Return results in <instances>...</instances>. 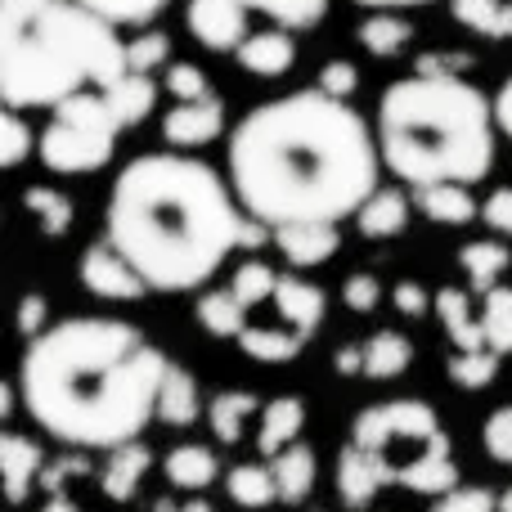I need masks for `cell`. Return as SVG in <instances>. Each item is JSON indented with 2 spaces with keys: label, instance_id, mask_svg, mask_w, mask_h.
Wrapping results in <instances>:
<instances>
[{
  "label": "cell",
  "instance_id": "cell-1",
  "mask_svg": "<svg viewBox=\"0 0 512 512\" xmlns=\"http://www.w3.org/2000/svg\"><path fill=\"white\" fill-rule=\"evenodd\" d=\"M378 135L346 99L324 90L270 99L230 135V185L270 230L355 216L378 194Z\"/></svg>",
  "mask_w": 512,
  "mask_h": 512
},
{
  "label": "cell",
  "instance_id": "cell-2",
  "mask_svg": "<svg viewBox=\"0 0 512 512\" xmlns=\"http://www.w3.org/2000/svg\"><path fill=\"white\" fill-rule=\"evenodd\" d=\"M171 360L126 319L81 315L32 337L18 396L41 432L77 450H117L158 418Z\"/></svg>",
  "mask_w": 512,
  "mask_h": 512
},
{
  "label": "cell",
  "instance_id": "cell-3",
  "mask_svg": "<svg viewBox=\"0 0 512 512\" xmlns=\"http://www.w3.org/2000/svg\"><path fill=\"white\" fill-rule=\"evenodd\" d=\"M248 212L207 162L185 153H144L126 162L108 194V243L144 274L153 292L207 283L243 248Z\"/></svg>",
  "mask_w": 512,
  "mask_h": 512
},
{
  "label": "cell",
  "instance_id": "cell-4",
  "mask_svg": "<svg viewBox=\"0 0 512 512\" xmlns=\"http://www.w3.org/2000/svg\"><path fill=\"white\" fill-rule=\"evenodd\" d=\"M131 72L108 18L77 0H0L5 108H59L81 90H113Z\"/></svg>",
  "mask_w": 512,
  "mask_h": 512
},
{
  "label": "cell",
  "instance_id": "cell-5",
  "mask_svg": "<svg viewBox=\"0 0 512 512\" xmlns=\"http://www.w3.org/2000/svg\"><path fill=\"white\" fill-rule=\"evenodd\" d=\"M495 104L463 77H405L378 99V153L405 185H472L495 162Z\"/></svg>",
  "mask_w": 512,
  "mask_h": 512
},
{
  "label": "cell",
  "instance_id": "cell-6",
  "mask_svg": "<svg viewBox=\"0 0 512 512\" xmlns=\"http://www.w3.org/2000/svg\"><path fill=\"white\" fill-rule=\"evenodd\" d=\"M441 418L423 400H387V405L364 409L351 423V445L373 454H387L391 445H432L441 436Z\"/></svg>",
  "mask_w": 512,
  "mask_h": 512
},
{
  "label": "cell",
  "instance_id": "cell-7",
  "mask_svg": "<svg viewBox=\"0 0 512 512\" xmlns=\"http://www.w3.org/2000/svg\"><path fill=\"white\" fill-rule=\"evenodd\" d=\"M117 149V131H104V126H81L68 122V117H54L50 126L36 140V153L50 171L59 176H86V171H99Z\"/></svg>",
  "mask_w": 512,
  "mask_h": 512
},
{
  "label": "cell",
  "instance_id": "cell-8",
  "mask_svg": "<svg viewBox=\"0 0 512 512\" xmlns=\"http://www.w3.org/2000/svg\"><path fill=\"white\" fill-rule=\"evenodd\" d=\"M396 486V463L387 454L360 450V445H346L342 459H337V495L351 512L369 508L378 499V490Z\"/></svg>",
  "mask_w": 512,
  "mask_h": 512
},
{
  "label": "cell",
  "instance_id": "cell-9",
  "mask_svg": "<svg viewBox=\"0 0 512 512\" xmlns=\"http://www.w3.org/2000/svg\"><path fill=\"white\" fill-rule=\"evenodd\" d=\"M189 32L203 50L239 54L248 41V5L243 0H189Z\"/></svg>",
  "mask_w": 512,
  "mask_h": 512
},
{
  "label": "cell",
  "instance_id": "cell-10",
  "mask_svg": "<svg viewBox=\"0 0 512 512\" xmlns=\"http://www.w3.org/2000/svg\"><path fill=\"white\" fill-rule=\"evenodd\" d=\"M81 283L104 301H135V297L149 292L144 274L135 270L113 243H95V248H86V256H81Z\"/></svg>",
  "mask_w": 512,
  "mask_h": 512
},
{
  "label": "cell",
  "instance_id": "cell-11",
  "mask_svg": "<svg viewBox=\"0 0 512 512\" xmlns=\"http://www.w3.org/2000/svg\"><path fill=\"white\" fill-rule=\"evenodd\" d=\"M225 131V104L216 95L194 99V104H176L162 117V140L171 149H203Z\"/></svg>",
  "mask_w": 512,
  "mask_h": 512
},
{
  "label": "cell",
  "instance_id": "cell-12",
  "mask_svg": "<svg viewBox=\"0 0 512 512\" xmlns=\"http://www.w3.org/2000/svg\"><path fill=\"white\" fill-rule=\"evenodd\" d=\"M396 486L418 490V495H450V490L459 486V472H454V459H450V436L441 432L432 445H423L414 459H400L396 463Z\"/></svg>",
  "mask_w": 512,
  "mask_h": 512
},
{
  "label": "cell",
  "instance_id": "cell-13",
  "mask_svg": "<svg viewBox=\"0 0 512 512\" xmlns=\"http://www.w3.org/2000/svg\"><path fill=\"white\" fill-rule=\"evenodd\" d=\"M0 472H5V495L9 504H23L27 490L41 486V472H45V454L36 441L18 432H5L0 436Z\"/></svg>",
  "mask_w": 512,
  "mask_h": 512
},
{
  "label": "cell",
  "instance_id": "cell-14",
  "mask_svg": "<svg viewBox=\"0 0 512 512\" xmlns=\"http://www.w3.org/2000/svg\"><path fill=\"white\" fill-rule=\"evenodd\" d=\"M274 243L288 256V265L310 270V265H324L328 256L342 248V234H337V225L306 221V225H283V230H274Z\"/></svg>",
  "mask_w": 512,
  "mask_h": 512
},
{
  "label": "cell",
  "instance_id": "cell-15",
  "mask_svg": "<svg viewBox=\"0 0 512 512\" xmlns=\"http://www.w3.org/2000/svg\"><path fill=\"white\" fill-rule=\"evenodd\" d=\"M301 427H306V405L301 396H274L270 405L261 409V432H256V450L265 459H279L288 445H297Z\"/></svg>",
  "mask_w": 512,
  "mask_h": 512
},
{
  "label": "cell",
  "instance_id": "cell-16",
  "mask_svg": "<svg viewBox=\"0 0 512 512\" xmlns=\"http://www.w3.org/2000/svg\"><path fill=\"white\" fill-rule=\"evenodd\" d=\"M274 306L279 315L297 328L301 337L315 333V324L324 319L328 301H324V288H315L310 279H297V274H279V288H274Z\"/></svg>",
  "mask_w": 512,
  "mask_h": 512
},
{
  "label": "cell",
  "instance_id": "cell-17",
  "mask_svg": "<svg viewBox=\"0 0 512 512\" xmlns=\"http://www.w3.org/2000/svg\"><path fill=\"white\" fill-rule=\"evenodd\" d=\"M234 59L252 72V77H283V72L297 63V41L288 32H252L239 45Z\"/></svg>",
  "mask_w": 512,
  "mask_h": 512
},
{
  "label": "cell",
  "instance_id": "cell-18",
  "mask_svg": "<svg viewBox=\"0 0 512 512\" xmlns=\"http://www.w3.org/2000/svg\"><path fill=\"white\" fill-rule=\"evenodd\" d=\"M149 463L153 459L140 441L117 445V450H108V463H104V472H99V490H104L108 499H117V504H126V499H135V490H140Z\"/></svg>",
  "mask_w": 512,
  "mask_h": 512
},
{
  "label": "cell",
  "instance_id": "cell-19",
  "mask_svg": "<svg viewBox=\"0 0 512 512\" xmlns=\"http://www.w3.org/2000/svg\"><path fill=\"white\" fill-rule=\"evenodd\" d=\"M436 315H441L445 333H450V342L459 346V351H481L486 346V328H481V315L472 310L468 292L463 288H441L436 292Z\"/></svg>",
  "mask_w": 512,
  "mask_h": 512
},
{
  "label": "cell",
  "instance_id": "cell-20",
  "mask_svg": "<svg viewBox=\"0 0 512 512\" xmlns=\"http://www.w3.org/2000/svg\"><path fill=\"white\" fill-rule=\"evenodd\" d=\"M355 225H360L364 239H396L409 225V203L400 189H378L369 203L355 212Z\"/></svg>",
  "mask_w": 512,
  "mask_h": 512
},
{
  "label": "cell",
  "instance_id": "cell-21",
  "mask_svg": "<svg viewBox=\"0 0 512 512\" xmlns=\"http://www.w3.org/2000/svg\"><path fill=\"white\" fill-rule=\"evenodd\" d=\"M158 418L167 427H194L198 423V378L180 364H171L158 391Z\"/></svg>",
  "mask_w": 512,
  "mask_h": 512
},
{
  "label": "cell",
  "instance_id": "cell-22",
  "mask_svg": "<svg viewBox=\"0 0 512 512\" xmlns=\"http://www.w3.org/2000/svg\"><path fill=\"white\" fill-rule=\"evenodd\" d=\"M414 364V342H409L405 333H391V328H382V333H373L369 342H364V373L369 378H400V373Z\"/></svg>",
  "mask_w": 512,
  "mask_h": 512
},
{
  "label": "cell",
  "instance_id": "cell-23",
  "mask_svg": "<svg viewBox=\"0 0 512 512\" xmlns=\"http://www.w3.org/2000/svg\"><path fill=\"white\" fill-rule=\"evenodd\" d=\"M104 95H108V104H113L117 122L135 126L153 113V104H158V81H153L149 72H126V77L117 81L113 90H104Z\"/></svg>",
  "mask_w": 512,
  "mask_h": 512
},
{
  "label": "cell",
  "instance_id": "cell-24",
  "mask_svg": "<svg viewBox=\"0 0 512 512\" xmlns=\"http://www.w3.org/2000/svg\"><path fill=\"white\" fill-rule=\"evenodd\" d=\"M225 490H230V499L239 508H270L279 499V481H274L270 463H239V468H230Z\"/></svg>",
  "mask_w": 512,
  "mask_h": 512
},
{
  "label": "cell",
  "instance_id": "cell-25",
  "mask_svg": "<svg viewBox=\"0 0 512 512\" xmlns=\"http://www.w3.org/2000/svg\"><path fill=\"white\" fill-rule=\"evenodd\" d=\"M274 481H279V499L283 504H301L315 490V454L306 445H288L279 459H270Z\"/></svg>",
  "mask_w": 512,
  "mask_h": 512
},
{
  "label": "cell",
  "instance_id": "cell-26",
  "mask_svg": "<svg viewBox=\"0 0 512 512\" xmlns=\"http://www.w3.org/2000/svg\"><path fill=\"white\" fill-rule=\"evenodd\" d=\"M167 481L180 490H203L216 481V472H221V463H216V454L207 450V445H180V450L167 454Z\"/></svg>",
  "mask_w": 512,
  "mask_h": 512
},
{
  "label": "cell",
  "instance_id": "cell-27",
  "mask_svg": "<svg viewBox=\"0 0 512 512\" xmlns=\"http://www.w3.org/2000/svg\"><path fill=\"white\" fill-rule=\"evenodd\" d=\"M239 346H243V355H252V360H261V364H288L301 355L306 337H301L297 328H243Z\"/></svg>",
  "mask_w": 512,
  "mask_h": 512
},
{
  "label": "cell",
  "instance_id": "cell-28",
  "mask_svg": "<svg viewBox=\"0 0 512 512\" xmlns=\"http://www.w3.org/2000/svg\"><path fill=\"white\" fill-rule=\"evenodd\" d=\"M418 207H423L432 221H441V225H468V221H477V198L468 194L463 185H427V189H418Z\"/></svg>",
  "mask_w": 512,
  "mask_h": 512
},
{
  "label": "cell",
  "instance_id": "cell-29",
  "mask_svg": "<svg viewBox=\"0 0 512 512\" xmlns=\"http://www.w3.org/2000/svg\"><path fill=\"white\" fill-rule=\"evenodd\" d=\"M450 9L463 27L490 36V41L512 36V0H450Z\"/></svg>",
  "mask_w": 512,
  "mask_h": 512
},
{
  "label": "cell",
  "instance_id": "cell-30",
  "mask_svg": "<svg viewBox=\"0 0 512 512\" xmlns=\"http://www.w3.org/2000/svg\"><path fill=\"white\" fill-rule=\"evenodd\" d=\"M459 265L468 270L472 288L490 292V288H499V274L512 265V252L504 248V243H495V239H481V243H468V248L459 252Z\"/></svg>",
  "mask_w": 512,
  "mask_h": 512
},
{
  "label": "cell",
  "instance_id": "cell-31",
  "mask_svg": "<svg viewBox=\"0 0 512 512\" xmlns=\"http://www.w3.org/2000/svg\"><path fill=\"white\" fill-rule=\"evenodd\" d=\"M409 36H414L409 18L391 14V9H378V14H369V18L360 23V45H364L369 54H378V59H391V54H400Z\"/></svg>",
  "mask_w": 512,
  "mask_h": 512
},
{
  "label": "cell",
  "instance_id": "cell-32",
  "mask_svg": "<svg viewBox=\"0 0 512 512\" xmlns=\"http://www.w3.org/2000/svg\"><path fill=\"white\" fill-rule=\"evenodd\" d=\"M256 414V396L252 391H225V396L212 400V409H207V423H212V432L221 436V445H239L243 441V423Z\"/></svg>",
  "mask_w": 512,
  "mask_h": 512
},
{
  "label": "cell",
  "instance_id": "cell-33",
  "mask_svg": "<svg viewBox=\"0 0 512 512\" xmlns=\"http://www.w3.org/2000/svg\"><path fill=\"white\" fill-rule=\"evenodd\" d=\"M243 310L248 306H243L230 288H216L198 301V324H203L212 337H234V342H239V333L248 328L243 324Z\"/></svg>",
  "mask_w": 512,
  "mask_h": 512
},
{
  "label": "cell",
  "instance_id": "cell-34",
  "mask_svg": "<svg viewBox=\"0 0 512 512\" xmlns=\"http://www.w3.org/2000/svg\"><path fill=\"white\" fill-rule=\"evenodd\" d=\"M23 207L36 216V225H41L50 239H63V234L72 230V198L59 194V189H45V185L27 189V194H23Z\"/></svg>",
  "mask_w": 512,
  "mask_h": 512
},
{
  "label": "cell",
  "instance_id": "cell-35",
  "mask_svg": "<svg viewBox=\"0 0 512 512\" xmlns=\"http://www.w3.org/2000/svg\"><path fill=\"white\" fill-rule=\"evenodd\" d=\"M481 328L495 355H512V288H490L481 301Z\"/></svg>",
  "mask_w": 512,
  "mask_h": 512
},
{
  "label": "cell",
  "instance_id": "cell-36",
  "mask_svg": "<svg viewBox=\"0 0 512 512\" xmlns=\"http://www.w3.org/2000/svg\"><path fill=\"white\" fill-rule=\"evenodd\" d=\"M499 360H504V355H495L490 346H481V351H454L450 355L454 387H468V391L490 387V382H495V373H499Z\"/></svg>",
  "mask_w": 512,
  "mask_h": 512
},
{
  "label": "cell",
  "instance_id": "cell-37",
  "mask_svg": "<svg viewBox=\"0 0 512 512\" xmlns=\"http://www.w3.org/2000/svg\"><path fill=\"white\" fill-rule=\"evenodd\" d=\"M243 5L274 18V23H283L288 32H297V27H315L324 18L328 0H243Z\"/></svg>",
  "mask_w": 512,
  "mask_h": 512
},
{
  "label": "cell",
  "instance_id": "cell-38",
  "mask_svg": "<svg viewBox=\"0 0 512 512\" xmlns=\"http://www.w3.org/2000/svg\"><path fill=\"white\" fill-rule=\"evenodd\" d=\"M274 288H279V274H274L270 265H261V261H243L239 270H234V279H230V292L243 301V306H256V301L274 297Z\"/></svg>",
  "mask_w": 512,
  "mask_h": 512
},
{
  "label": "cell",
  "instance_id": "cell-39",
  "mask_svg": "<svg viewBox=\"0 0 512 512\" xmlns=\"http://www.w3.org/2000/svg\"><path fill=\"white\" fill-rule=\"evenodd\" d=\"M77 5H86L90 14L122 27V23H149V18H158L167 0H77Z\"/></svg>",
  "mask_w": 512,
  "mask_h": 512
},
{
  "label": "cell",
  "instance_id": "cell-40",
  "mask_svg": "<svg viewBox=\"0 0 512 512\" xmlns=\"http://www.w3.org/2000/svg\"><path fill=\"white\" fill-rule=\"evenodd\" d=\"M0 131H5V144H0V162H5V167H18V162H23L27 153L36 149L32 126L23 122V113H18V108H5V113H0Z\"/></svg>",
  "mask_w": 512,
  "mask_h": 512
},
{
  "label": "cell",
  "instance_id": "cell-41",
  "mask_svg": "<svg viewBox=\"0 0 512 512\" xmlns=\"http://www.w3.org/2000/svg\"><path fill=\"white\" fill-rule=\"evenodd\" d=\"M167 54H171V41L162 32H144V36H135V41H126V63H131V72L162 68Z\"/></svg>",
  "mask_w": 512,
  "mask_h": 512
},
{
  "label": "cell",
  "instance_id": "cell-42",
  "mask_svg": "<svg viewBox=\"0 0 512 512\" xmlns=\"http://www.w3.org/2000/svg\"><path fill=\"white\" fill-rule=\"evenodd\" d=\"M432 512H499V499L486 486H454L450 495H436Z\"/></svg>",
  "mask_w": 512,
  "mask_h": 512
},
{
  "label": "cell",
  "instance_id": "cell-43",
  "mask_svg": "<svg viewBox=\"0 0 512 512\" xmlns=\"http://www.w3.org/2000/svg\"><path fill=\"white\" fill-rule=\"evenodd\" d=\"M167 90L176 95V104H194V99L212 95V90H207L203 68H194V63H171L167 68Z\"/></svg>",
  "mask_w": 512,
  "mask_h": 512
},
{
  "label": "cell",
  "instance_id": "cell-44",
  "mask_svg": "<svg viewBox=\"0 0 512 512\" xmlns=\"http://www.w3.org/2000/svg\"><path fill=\"white\" fill-rule=\"evenodd\" d=\"M486 450H490V459H499V463H512V405L504 409H495V414L486 418Z\"/></svg>",
  "mask_w": 512,
  "mask_h": 512
},
{
  "label": "cell",
  "instance_id": "cell-45",
  "mask_svg": "<svg viewBox=\"0 0 512 512\" xmlns=\"http://www.w3.org/2000/svg\"><path fill=\"white\" fill-rule=\"evenodd\" d=\"M355 86H360V72H355V63L333 59V63H324V68H319V90H324V95L346 99Z\"/></svg>",
  "mask_w": 512,
  "mask_h": 512
},
{
  "label": "cell",
  "instance_id": "cell-46",
  "mask_svg": "<svg viewBox=\"0 0 512 512\" xmlns=\"http://www.w3.org/2000/svg\"><path fill=\"white\" fill-rule=\"evenodd\" d=\"M342 301L351 310H360V315H369V310L382 301V283L373 279V274H351V279L342 283Z\"/></svg>",
  "mask_w": 512,
  "mask_h": 512
},
{
  "label": "cell",
  "instance_id": "cell-47",
  "mask_svg": "<svg viewBox=\"0 0 512 512\" xmlns=\"http://www.w3.org/2000/svg\"><path fill=\"white\" fill-rule=\"evenodd\" d=\"M472 68V54H423L414 63L418 77H463Z\"/></svg>",
  "mask_w": 512,
  "mask_h": 512
},
{
  "label": "cell",
  "instance_id": "cell-48",
  "mask_svg": "<svg viewBox=\"0 0 512 512\" xmlns=\"http://www.w3.org/2000/svg\"><path fill=\"white\" fill-rule=\"evenodd\" d=\"M81 472H90V463L81 459V454H72V459H54V463H45V472H41V490H50V495H63V486H68L72 477H81Z\"/></svg>",
  "mask_w": 512,
  "mask_h": 512
},
{
  "label": "cell",
  "instance_id": "cell-49",
  "mask_svg": "<svg viewBox=\"0 0 512 512\" xmlns=\"http://www.w3.org/2000/svg\"><path fill=\"white\" fill-rule=\"evenodd\" d=\"M391 297H396V310H400V315H409V319L427 315V310L436 306V297H427V292H423V283H414V279H400Z\"/></svg>",
  "mask_w": 512,
  "mask_h": 512
},
{
  "label": "cell",
  "instance_id": "cell-50",
  "mask_svg": "<svg viewBox=\"0 0 512 512\" xmlns=\"http://www.w3.org/2000/svg\"><path fill=\"white\" fill-rule=\"evenodd\" d=\"M481 221L495 234H512V189H495V194L481 203Z\"/></svg>",
  "mask_w": 512,
  "mask_h": 512
},
{
  "label": "cell",
  "instance_id": "cell-51",
  "mask_svg": "<svg viewBox=\"0 0 512 512\" xmlns=\"http://www.w3.org/2000/svg\"><path fill=\"white\" fill-rule=\"evenodd\" d=\"M45 297L41 292H27L23 297V310H18V333L23 337H41L45 333Z\"/></svg>",
  "mask_w": 512,
  "mask_h": 512
},
{
  "label": "cell",
  "instance_id": "cell-52",
  "mask_svg": "<svg viewBox=\"0 0 512 512\" xmlns=\"http://www.w3.org/2000/svg\"><path fill=\"white\" fill-rule=\"evenodd\" d=\"M495 122H499V131L512 135V77L504 81V90L495 95Z\"/></svg>",
  "mask_w": 512,
  "mask_h": 512
},
{
  "label": "cell",
  "instance_id": "cell-53",
  "mask_svg": "<svg viewBox=\"0 0 512 512\" xmlns=\"http://www.w3.org/2000/svg\"><path fill=\"white\" fill-rule=\"evenodd\" d=\"M337 373H346V378L364 373V346H342L337 351Z\"/></svg>",
  "mask_w": 512,
  "mask_h": 512
},
{
  "label": "cell",
  "instance_id": "cell-54",
  "mask_svg": "<svg viewBox=\"0 0 512 512\" xmlns=\"http://www.w3.org/2000/svg\"><path fill=\"white\" fill-rule=\"evenodd\" d=\"M41 512H81L77 504H72V499L68 495H50V504H45Z\"/></svg>",
  "mask_w": 512,
  "mask_h": 512
},
{
  "label": "cell",
  "instance_id": "cell-55",
  "mask_svg": "<svg viewBox=\"0 0 512 512\" xmlns=\"http://www.w3.org/2000/svg\"><path fill=\"white\" fill-rule=\"evenodd\" d=\"M360 5H378V9H387V5H427V0H360Z\"/></svg>",
  "mask_w": 512,
  "mask_h": 512
},
{
  "label": "cell",
  "instance_id": "cell-56",
  "mask_svg": "<svg viewBox=\"0 0 512 512\" xmlns=\"http://www.w3.org/2000/svg\"><path fill=\"white\" fill-rule=\"evenodd\" d=\"M180 512H216L207 499H189V504H180Z\"/></svg>",
  "mask_w": 512,
  "mask_h": 512
},
{
  "label": "cell",
  "instance_id": "cell-57",
  "mask_svg": "<svg viewBox=\"0 0 512 512\" xmlns=\"http://www.w3.org/2000/svg\"><path fill=\"white\" fill-rule=\"evenodd\" d=\"M153 512H180V508L171 504V499H158V504H153Z\"/></svg>",
  "mask_w": 512,
  "mask_h": 512
},
{
  "label": "cell",
  "instance_id": "cell-58",
  "mask_svg": "<svg viewBox=\"0 0 512 512\" xmlns=\"http://www.w3.org/2000/svg\"><path fill=\"white\" fill-rule=\"evenodd\" d=\"M499 512H512V490H504V495H499Z\"/></svg>",
  "mask_w": 512,
  "mask_h": 512
}]
</instances>
